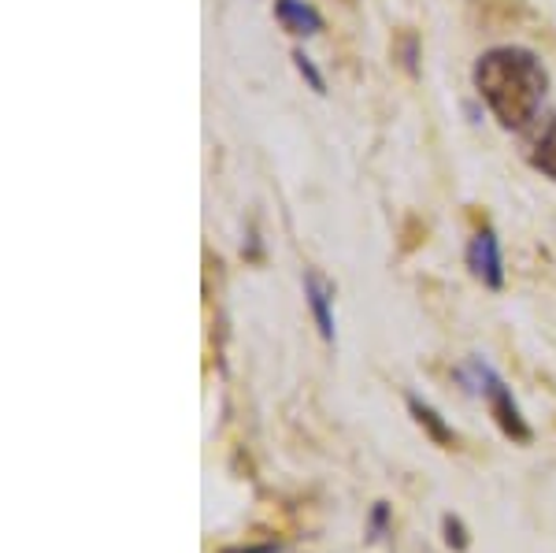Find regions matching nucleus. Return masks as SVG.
Here are the masks:
<instances>
[{
  "instance_id": "obj_3",
  "label": "nucleus",
  "mask_w": 556,
  "mask_h": 553,
  "mask_svg": "<svg viewBox=\"0 0 556 553\" xmlns=\"http://www.w3.org/2000/svg\"><path fill=\"white\" fill-rule=\"evenodd\" d=\"M468 267L471 275L482 282L486 290H501L505 287V261H501V242L490 227L475 230L468 242Z\"/></svg>"
},
{
  "instance_id": "obj_10",
  "label": "nucleus",
  "mask_w": 556,
  "mask_h": 553,
  "mask_svg": "<svg viewBox=\"0 0 556 553\" xmlns=\"http://www.w3.org/2000/svg\"><path fill=\"white\" fill-rule=\"evenodd\" d=\"M390 535V502H375L367 516V542H382Z\"/></svg>"
},
{
  "instance_id": "obj_2",
  "label": "nucleus",
  "mask_w": 556,
  "mask_h": 553,
  "mask_svg": "<svg viewBox=\"0 0 556 553\" xmlns=\"http://www.w3.org/2000/svg\"><path fill=\"white\" fill-rule=\"evenodd\" d=\"M460 379L468 382L471 394L486 398L493 420H497V427L505 431V439H513V442H531L534 439V431H531V424H527L523 409H519V401L513 398V387H508V382L501 379L497 372H493L490 364L482 361V356H471L468 372H460Z\"/></svg>"
},
{
  "instance_id": "obj_4",
  "label": "nucleus",
  "mask_w": 556,
  "mask_h": 553,
  "mask_svg": "<svg viewBox=\"0 0 556 553\" xmlns=\"http://www.w3.org/2000/svg\"><path fill=\"white\" fill-rule=\"evenodd\" d=\"M301 287H304V301H308V309H312V319H316V327H319V338H323V342H334V338H338L334 287H330V282L323 279V275H316V272H304Z\"/></svg>"
},
{
  "instance_id": "obj_7",
  "label": "nucleus",
  "mask_w": 556,
  "mask_h": 553,
  "mask_svg": "<svg viewBox=\"0 0 556 553\" xmlns=\"http://www.w3.org/2000/svg\"><path fill=\"white\" fill-rule=\"evenodd\" d=\"M405 405H408L412 420H416L419 427H424V431L430 435V442H434V445H442V450H453V445L460 442V439H456L453 427L445 424L442 416H438V409H430L427 401H419L416 394H408V398H405Z\"/></svg>"
},
{
  "instance_id": "obj_9",
  "label": "nucleus",
  "mask_w": 556,
  "mask_h": 553,
  "mask_svg": "<svg viewBox=\"0 0 556 553\" xmlns=\"http://www.w3.org/2000/svg\"><path fill=\"white\" fill-rule=\"evenodd\" d=\"M442 531H445V542H450V550L464 553V550L471 546L468 528H464V520H460L456 513H445V516H442Z\"/></svg>"
},
{
  "instance_id": "obj_1",
  "label": "nucleus",
  "mask_w": 556,
  "mask_h": 553,
  "mask_svg": "<svg viewBox=\"0 0 556 553\" xmlns=\"http://www.w3.org/2000/svg\"><path fill=\"white\" fill-rule=\"evenodd\" d=\"M471 86L493 120H497V127L527 130L534 127L545 97H549V71H545L542 56L534 49L493 45L475 60Z\"/></svg>"
},
{
  "instance_id": "obj_11",
  "label": "nucleus",
  "mask_w": 556,
  "mask_h": 553,
  "mask_svg": "<svg viewBox=\"0 0 556 553\" xmlns=\"http://www.w3.org/2000/svg\"><path fill=\"white\" fill-rule=\"evenodd\" d=\"M393 56H401V67L408 71V75H416V60H419V49H416V34H405L401 45H393Z\"/></svg>"
},
{
  "instance_id": "obj_8",
  "label": "nucleus",
  "mask_w": 556,
  "mask_h": 553,
  "mask_svg": "<svg viewBox=\"0 0 556 553\" xmlns=\"http://www.w3.org/2000/svg\"><path fill=\"white\" fill-rule=\"evenodd\" d=\"M290 60H293V67H298V75L304 78V83H308V89H312V93H327V78H323V71L316 67V60H312L308 56V52H304V49H293L290 52Z\"/></svg>"
},
{
  "instance_id": "obj_6",
  "label": "nucleus",
  "mask_w": 556,
  "mask_h": 553,
  "mask_svg": "<svg viewBox=\"0 0 556 553\" xmlns=\"http://www.w3.org/2000/svg\"><path fill=\"white\" fill-rule=\"evenodd\" d=\"M527 160H531V167L538 175H545L556 183V112L545 115V123L538 127L531 149H527Z\"/></svg>"
},
{
  "instance_id": "obj_5",
  "label": "nucleus",
  "mask_w": 556,
  "mask_h": 553,
  "mask_svg": "<svg viewBox=\"0 0 556 553\" xmlns=\"http://www.w3.org/2000/svg\"><path fill=\"white\" fill-rule=\"evenodd\" d=\"M275 20L293 38H316L323 30V15L308 0H275Z\"/></svg>"
},
{
  "instance_id": "obj_12",
  "label": "nucleus",
  "mask_w": 556,
  "mask_h": 553,
  "mask_svg": "<svg viewBox=\"0 0 556 553\" xmlns=\"http://www.w3.org/2000/svg\"><path fill=\"white\" fill-rule=\"evenodd\" d=\"M219 553H278V542H260V546H223Z\"/></svg>"
}]
</instances>
